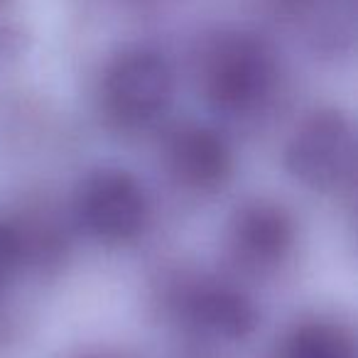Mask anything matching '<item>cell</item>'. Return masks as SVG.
<instances>
[{
  "instance_id": "cell-1",
  "label": "cell",
  "mask_w": 358,
  "mask_h": 358,
  "mask_svg": "<svg viewBox=\"0 0 358 358\" xmlns=\"http://www.w3.org/2000/svg\"><path fill=\"white\" fill-rule=\"evenodd\" d=\"M199 81L214 110L245 115L268 101L275 86V57L260 37L224 30L201 50Z\"/></svg>"
},
{
  "instance_id": "cell-2",
  "label": "cell",
  "mask_w": 358,
  "mask_h": 358,
  "mask_svg": "<svg viewBox=\"0 0 358 358\" xmlns=\"http://www.w3.org/2000/svg\"><path fill=\"white\" fill-rule=\"evenodd\" d=\"M174 71L152 50H130L108 64L103 76V110L125 130H145L169 110Z\"/></svg>"
},
{
  "instance_id": "cell-3",
  "label": "cell",
  "mask_w": 358,
  "mask_h": 358,
  "mask_svg": "<svg viewBox=\"0 0 358 358\" xmlns=\"http://www.w3.org/2000/svg\"><path fill=\"white\" fill-rule=\"evenodd\" d=\"M287 169L297 182L317 192L346 185L356 162V138L341 110H317L289 138Z\"/></svg>"
},
{
  "instance_id": "cell-4",
  "label": "cell",
  "mask_w": 358,
  "mask_h": 358,
  "mask_svg": "<svg viewBox=\"0 0 358 358\" xmlns=\"http://www.w3.org/2000/svg\"><path fill=\"white\" fill-rule=\"evenodd\" d=\"M76 219L94 238L130 241L148 221V194L125 169H96L76 192Z\"/></svg>"
},
{
  "instance_id": "cell-5",
  "label": "cell",
  "mask_w": 358,
  "mask_h": 358,
  "mask_svg": "<svg viewBox=\"0 0 358 358\" xmlns=\"http://www.w3.org/2000/svg\"><path fill=\"white\" fill-rule=\"evenodd\" d=\"M294 241L289 214L273 201H253L236 211L231 221V245L238 260L253 270L275 268L287 258Z\"/></svg>"
},
{
  "instance_id": "cell-6",
  "label": "cell",
  "mask_w": 358,
  "mask_h": 358,
  "mask_svg": "<svg viewBox=\"0 0 358 358\" xmlns=\"http://www.w3.org/2000/svg\"><path fill=\"white\" fill-rule=\"evenodd\" d=\"M167 164L179 185L209 192L231 174V150L216 130L206 125H185L167 143Z\"/></svg>"
},
{
  "instance_id": "cell-7",
  "label": "cell",
  "mask_w": 358,
  "mask_h": 358,
  "mask_svg": "<svg viewBox=\"0 0 358 358\" xmlns=\"http://www.w3.org/2000/svg\"><path fill=\"white\" fill-rule=\"evenodd\" d=\"M179 307L189 327L224 341L245 338L258 322L250 299L224 285H196L182 294Z\"/></svg>"
},
{
  "instance_id": "cell-8",
  "label": "cell",
  "mask_w": 358,
  "mask_h": 358,
  "mask_svg": "<svg viewBox=\"0 0 358 358\" xmlns=\"http://www.w3.org/2000/svg\"><path fill=\"white\" fill-rule=\"evenodd\" d=\"M282 358H356L348 334L336 324L312 322L287 338Z\"/></svg>"
},
{
  "instance_id": "cell-9",
  "label": "cell",
  "mask_w": 358,
  "mask_h": 358,
  "mask_svg": "<svg viewBox=\"0 0 358 358\" xmlns=\"http://www.w3.org/2000/svg\"><path fill=\"white\" fill-rule=\"evenodd\" d=\"M15 250H17V241L13 236V231L6 229V226H0V282H3L13 260H15Z\"/></svg>"
}]
</instances>
